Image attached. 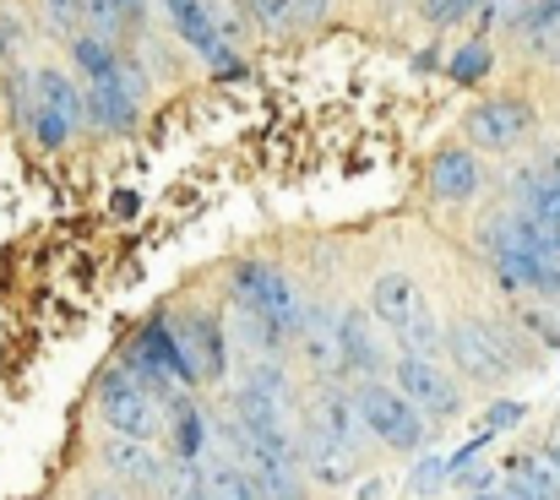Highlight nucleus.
Segmentation results:
<instances>
[{"label": "nucleus", "instance_id": "obj_1", "mask_svg": "<svg viewBox=\"0 0 560 500\" xmlns=\"http://www.w3.org/2000/svg\"><path fill=\"white\" fill-rule=\"evenodd\" d=\"M371 322H381L386 333L397 337L402 353H424L430 359L441 348V327H435L430 294L408 272H381L371 283Z\"/></svg>", "mask_w": 560, "mask_h": 500}, {"label": "nucleus", "instance_id": "obj_2", "mask_svg": "<svg viewBox=\"0 0 560 500\" xmlns=\"http://www.w3.org/2000/svg\"><path fill=\"white\" fill-rule=\"evenodd\" d=\"M446 342V353H452V364L468 375V381H479V386H495V381H506V375H517L534 353L517 342V333H506V327H495V322H457L452 333H441Z\"/></svg>", "mask_w": 560, "mask_h": 500}, {"label": "nucleus", "instance_id": "obj_3", "mask_svg": "<svg viewBox=\"0 0 560 500\" xmlns=\"http://www.w3.org/2000/svg\"><path fill=\"white\" fill-rule=\"evenodd\" d=\"M229 294H234V311H250L256 322H267L283 342L300 333L305 305H300V289H294L278 267H267V261H240L234 278H229Z\"/></svg>", "mask_w": 560, "mask_h": 500}, {"label": "nucleus", "instance_id": "obj_4", "mask_svg": "<svg viewBox=\"0 0 560 500\" xmlns=\"http://www.w3.org/2000/svg\"><path fill=\"white\" fill-rule=\"evenodd\" d=\"M349 403H354V419L371 430L381 446H392V452H419L430 441V419L413 403H402L392 386H381V381H365Z\"/></svg>", "mask_w": 560, "mask_h": 500}, {"label": "nucleus", "instance_id": "obj_5", "mask_svg": "<svg viewBox=\"0 0 560 500\" xmlns=\"http://www.w3.org/2000/svg\"><path fill=\"white\" fill-rule=\"evenodd\" d=\"M98 414H104V425H109L115 435H126V441H153V435L164 430V403H159L148 386H137L126 370H109V375L98 381Z\"/></svg>", "mask_w": 560, "mask_h": 500}, {"label": "nucleus", "instance_id": "obj_6", "mask_svg": "<svg viewBox=\"0 0 560 500\" xmlns=\"http://www.w3.org/2000/svg\"><path fill=\"white\" fill-rule=\"evenodd\" d=\"M88 120L82 109V88L66 77V71H38L33 77V104H27V126L44 148H60L77 126Z\"/></svg>", "mask_w": 560, "mask_h": 500}, {"label": "nucleus", "instance_id": "obj_7", "mask_svg": "<svg viewBox=\"0 0 560 500\" xmlns=\"http://www.w3.org/2000/svg\"><path fill=\"white\" fill-rule=\"evenodd\" d=\"M392 392H397L402 403H413L430 425H435V419H452V414L463 408L457 381H452L435 359H424V353H402V359L392 364Z\"/></svg>", "mask_w": 560, "mask_h": 500}, {"label": "nucleus", "instance_id": "obj_8", "mask_svg": "<svg viewBox=\"0 0 560 500\" xmlns=\"http://www.w3.org/2000/svg\"><path fill=\"white\" fill-rule=\"evenodd\" d=\"M468 142L485 148V153H512L534 137V109L523 98H495V104H479L468 109Z\"/></svg>", "mask_w": 560, "mask_h": 500}, {"label": "nucleus", "instance_id": "obj_9", "mask_svg": "<svg viewBox=\"0 0 560 500\" xmlns=\"http://www.w3.org/2000/svg\"><path fill=\"white\" fill-rule=\"evenodd\" d=\"M294 457H300V463H305L322 485H343V479H354V474H360V446H349V441L327 435L316 419H305Z\"/></svg>", "mask_w": 560, "mask_h": 500}, {"label": "nucleus", "instance_id": "obj_10", "mask_svg": "<svg viewBox=\"0 0 560 500\" xmlns=\"http://www.w3.org/2000/svg\"><path fill=\"white\" fill-rule=\"evenodd\" d=\"M338 353H343V370H360V375L386 370V337L375 333L371 311H343L338 316Z\"/></svg>", "mask_w": 560, "mask_h": 500}, {"label": "nucleus", "instance_id": "obj_11", "mask_svg": "<svg viewBox=\"0 0 560 500\" xmlns=\"http://www.w3.org/2000/svg\"><path fill=\"white\" fill-rule=\"evenodd\" d=\"M164 11H170V22L180 27V38H186L190 49H201L223 77L234 71V55L223 49V33H218V22H212V11H207V0H164Z\"/></svg>", "mask_w": 560, "mask_h": 500}, {"label": "nucleus", "instance_id": "obj_12", "mask_svg": "<svg viewBox=\"0 0 560 500\" xmlns=\"http://www.w3.org/2000/svg\"><path fill=\"white\" fill-rule=\"evenodd\" d=\"M300 359H305V370L316 375V381H332V375H343V353H338V322L327 316V311H305L300 316Z\"/></svg>", "mask_w": 560, "mask_h": 500}, {"label": "nucleus", "instance_id": "obj_13", "mask_svg": "<svg viewBox=\"0 0 560 500\" xmlns=\"http://www.w3.org/2000/svg\"><path fill=\"white\" fill-rule=\"evenodd\" d=\"M104 468H109L115 479L137 485V490H164V474H170V463H164L148 441H126V435H115V441L104 446Z\"/></svg>", "mask_w": 560, "mask_h": 500}, {"label": "nucleus", "instance_id": "obj_14", "mask_svg": "<svg viewBox=\"0 0 560 500\" xmlns=\"http://www.w3.org/2000/svg\"><path fill=\"white\" fill-rule=\"evenodd\" d=\"M180 342V353H186L190 375L196 381H218L223 375V348H229V333L212 322V316H196V322H186V333L175 337Z\"/></svg>", "mask_w": 560, "mask_h": 500}, {"label": "nucleus", "instance_id": "obj_15", "mask_svg": "<svg viewBox=\"0 0 560 500\" xmlns=\"http://www.w3.org/2000/svg\"><path fill=\"white\" fill-rule=\"evenodd\" d=\"M501 490L523 500H560V474L539 457V452H517V457H501Z\"/></svg>", "mask_w": 560, "mask_h": 500}, {"label": "nucleus", "instance_id": "obj_16", "mask_svg": "<svg viewBox=\"0 0 560 500\" xmlns=\"http://www.w3.org/2000/svg\"><path fill=\"white\" fill-rule=\"evenodd\" d=\"M430 190H435V201H468L479 190V159L463 148H446L430 164Z\"/></svg>", "mask_w": 560, "mask_h": 500}, {"label": "nucleus", "instance_id": "obj_17", "mask_svg": "<svg viewBox=\"0 0 560 500\" xmlns=\"http://www.w3.org/2000/svg\"><path fill=\"white\" fill-rule=\"evenodd\" d=\"M82 109H88V115H93L104 131H126V126H131V115H137L131 82H126V77H115V82H88Z\"/></svg>", "mask_w": 560, "mask_h": 500}, {"label": "nucleus", "instance_id": "obj_18", "mask_svg": "<svg viewBox=\"0 0 560 500\" xmlns=\"http://www.w3.org/2000/svg\"><path fill=\"white\" fill-rule=\"evenodd\" d=\"M196 479H201L207 500H267L261 485L250 479V468L234 463V457H207V463L196 468Z\"/></svg>", "mask_w": 560, "mask_h": 500}, {"label": "nucleus", "instance_id": "obj_19", "mask_svg": "<svg viewBox=\"0 0 560 500\" xmlns=\"http://www.w3.org/2000/svg\"><path fill=\"white\" fill-rule=\"evenodd\" d=\"M512 190H517V212H523L528 223H539V229H560V185H550L539 168H523Z\"/></svg>", "mask_w": 560, "mask_h": 500}, {"label": "nucleus", "instance_id": "obj_20", "mask_svg": "<svg viewBox=\"0 0 560 500\" xmlns=\"http://www.w3.org/2000/svg\"><path fill=\"white\" fill-rule=\"evenodd\" d=\"M523 38L534 44V49H550V44H560V0H534L528 11H523Z\"/></svg>", "mask_w": 560, "mask_h": 500}, {"label": "nucleus", "instance_id": "obj_21", "mask_svg": "<svg viewBox=\"0 0 560 500\" xmlns=\"http://www.w3.org/2000/svg\"><path fill=\"white\" fill-rule=\"evenodd\" d=\"M517 322L539 337V342L560 348V300H556V305H550V300H545V305H523V311H517Z\"/></svg>", "mask_w": 560, "mask_h": 500}, {"label": "nucleus", "instance_id": "obj_22", "mask_svg": "<svg viewBox=\"0 0 560 500\" xmlns=\"http://www.w3.org/2000/svg\"><path fill=\"white\" fill-rule=\"evenodd\" d=\"M446 66H452V77H457V82H479V77H485V66H490V49H485V44H463Z\"/></svg>", "mask_w": 560, "mask_h": 500}, {"label": "nucleus", "instance_id": "obj_23", "mask_svg": "<svg viewBox=\"0 0 560 500\" xmlns=\"http://www.w3.org/2000/svg\"><path fill=\"white\" fill-rule=\"evenodd\" d=\"M201 441H207V425L196 408H180V457L175 463H196L201 457Z\"/></svg>", "mask_w": 560, "mask_h": 500}, {"label": "nucleus", "instance_id": "obj_24", "mask_svg": "<svg viewBox=\"0 0 560 500\" xmlns=\"http://www.w3.org/2000/svg\"><path fill=\"white\" fill-rule=\"evenodd\" d=\"M44 11H49V27L55 33H66V38L82 33V0H44Z\"/></svg>", "mask_w": 560, "mask_h": 500}, {"label": "nucleus", "instance_id": "obj_25", "mask_svg": "<svg viewBox=\"0 0 560 500\" xmlns=\"http://www.w3.org/2000/svg\"><path fill=\"white\" fill-rule=\"evenodd\" d=\"M250 11L261 16V27H294V11H289V0H250Z\"/></svg>", "mask_w": 560, "mask_h": 500}, {"label": "nucleus", "instance_id": "obj_26", "mask_svg": "<svg viewBox=\"0 0 560 500\" xmlns=\"http://www.w3.org/2000/svg\"><path fill=\"white\" fill-rule=\"evenodd\" d=\"M523 414H528L523 403H495V408H490V419H485V435H490V430H512Z\"/></svg>", "mask_w": 560, "mask_h": 500}, {"label": "nucleus", "instance_id": "obj_27", "mask_svg": "<svg viewBox=\"0 0 560 500\" xmlns=\"http://www.w3.org/2000/svg\"><path fill=\"white\" fill-rule=\"evenodd\" d=\"M289 11H294V22H322L327 0H289Z\"/></svg>", "mask_w": 560, "mask_h": 500}, {"label": "nucleus", "instance_id": "obj_28", "mask_svg": "<svg viewBox=\"0 0 560 500\" xmlns=\"http://www.w3.org/2000/svg\"><path fill=\"white\" fill-rule=\"evenodd\" d=\"M539 457H545V463H550V468L560 474V425L550 430V435H545V441H539Z\"/></svg>", "mask_w": 560, "mask_h": 500}, {"label": "nucleus", "instance_id": "obj_29", "mask_svg": "<svg viewBox=\"0 0 560 500\" xmlns=\"http://www.w3.org/2000/svg\"><path fill=\"white\" fill-rule=\"evenodd\" d=\"M539 174H545V179H550V185H560V153H550V159H545V164H539Z\"/></svg>", "mask_w": 560, "mask_h": 500}, {"label": "nucleus", "instance_id": "obj_30", "mask_svg": "<svg viewBox=\"0 0 560 500\" xmlns=\"http://www.w3.org/2000/svg\"><path fill=\"white\" fill-rule=\"evenodd\" d=\"M88 500H126V496H120V490H109V485H93V490H88Z\"/></svg>", "mask_w": 560, "mask_h": 500}, {"label": "nucleus", "instance_id": "obj_31", "mask_svg": "<svg viewBox=\"0 0 560 500\" xmlns=\"http://www.w3.org/2000/svg\"><path fill=\"white\" fill-rule=\"evenodd\" d=\"M474 500H523V496H512V490H485V496H474Z\"/></svg>", "mask_w": 560, "mask_h": 500}]
</instances>
